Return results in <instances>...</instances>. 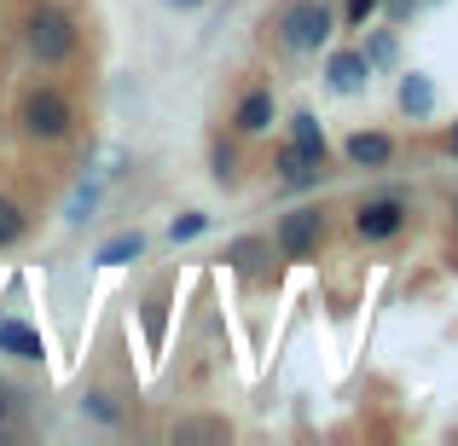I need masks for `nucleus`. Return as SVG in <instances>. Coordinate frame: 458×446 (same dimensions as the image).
Returning <instances> with one entry per match:
<instances>
[{
	"label": "nucleus",
	"instance_id": "nucleus-1",
	"mask_svg": "<svg viewBox=\"0 0 458 446\" xmlns=\"http://www.w3.org/2000/svg\"><path fill=\"white\" fill-rule=\"evenodd\" d=\"M23 46H30L35 64H64V58L76 53V18L47 6V0H35V6L23 12Z\"/></svg>",
	"mask_w": 458,
	"mask_h": 446
},
{
	"label": "nucleus",
	"instance_id": "nucleus-2",
	"mask_svg": "<svg viewBox=\"0 0 458 446\" xmlns=\"http://www.w3.org/2000/svg\"><path fill=\"white\" fill-rule=\"evenodd\" d=\"M273 29H279L284 53H319V46L331 41V6H325V0H291Z\"/></svg>",
	"mask_w": 458,
	"mask_h": 446
},
{
	"label": "nucleus",
	"instance_id": "nucleus-3",
	"mask_svg": "<svg viewBox=\"0 0 458 446\" xmlns=\"http://www.w3.org/2000/svg\"><path fill=\"white\" fill-rule=\"evenodd\" d=\"M70 99L58 88H35L30 99H23V134L30 139H41V146H53V139H64L70 134Z\"/></svg>",
	"mask_w": 458,
	"mask_h": 446
},
{
	"label": "nucleus",
	"instance_id": "nucleus-4",
	"mask_svg": "<svg viewBox=\"0 0 458 446\" xmlns=\"http://www.w3.org/2000/svg\"><path fill=\"white\" fill-rule=\"evenodd\" d=\"M319 238H325V215L319 209H291L279 221V232H273V244H279L284 261H308L313 249H319Z\"/></svg>",
	"mask_w": 458,
	"mask_h": 446
},
{
	"label": "nucleus",
	"instance_id": "nucleus-5",
	"mask_svg": "<svg viewBox=\"0 0 458 446\" xmlns=\"http://www.w3.org/2000/svg\"><path fill=\"white\" fill-rule=\"evenodd\" d=\"M406 226V203L401 198H371L354 209V232L366 238V244H383V238H394Z\"/></svg>",
	"mask_w": 458,
	"mask_h": 446
},
{
	"label": "nucleus",
	"instance_id": "nucleus-6",
	"mask_svg": "<svg viewBox=\"0 0 458 446\" xmlns=\"http://www.w3.org/2000/svg\"><path fill=\"white\" fill-rule=\"evenodd\" d=\"M325 81H331L336 93H360L371 81V58L360 53V46H348V53H331V64H325Z\"/></svg>",
	"mask_w": 458,
	"mask_h": 446
},
{
	"label": "nucleus",
	"instance_id": "nucleus-7",
	"mask_svg": "<svg viewBox=\"0 0 458 446\" xmlns=\"http://www.w3.org/2000/svg\"><path fill=\"white\" fill-rule=\"evenodd\" d=\"M279 180L284 186H319L325 180V156H313L302 146H284L279 151Z\"/></svg>",
	"mask_w": 458,
	"mask_h": 446
},
{
	"label": "nucleus",
	"instance_id": "nucleus-8",
	"mask_svg": "<svg viewBox=\"0 0 458 446\" xmlns=\"http://www.w3.org/2000/svg\"><path fill=\"white\" fill-rule=\"evenodd\" d=\"M233 128H238V134H267V128H273V93L250 88L244 99H238V111H233Z\"/></svg>",
	"mask_w": 458,
	"mask_h": 446
},
{
	"label": "nucleus",
	"instance_id": "nucleus-9",
	"mask_svg": "<svg viewBox=\"0 0 458 446\" xmlns=\"http://www.w3.org/2000/svg\"><path fill=\"white\" fill-rule=\"evenodd\" d=\"M0 354H12V359H41L47 342H41V331H30L23 319H6V324H0Z\"/></svg>",
	"mask_w": 458,
	"mask_h": 446
},
{
	"label": "nucleus",
	"instance_id": "nucleus-10",
	"mask_svg": "<svg viewBox=\"0 0 458 446\" xmlns=\"http://www.w3.org/2000/svg\"><path fill=\"white\" fill-rule=\"evenodd\" d=\"M343 151H348V163H354V168H383L394 156V139L389 134H354Z\"/></svg>",
	"mask_w": 458,
	"mask_h": 446
},
{
	"label": "nucleus",
	"instance_id": "nucleus-11",
	"mask_svg": "<svg viewBox=\"0 0 458 446\" xmlns=\"http://www.w3.org/2000/svg\"><path fill=\"white\" fill-rule=\"evenodd\" d=\"M401 111L412 116V122H424V116L436 111V81L418 76V70H412V76H401Z\"/></svg>",
	"mask_w": 458,
	"mask_h": 446
},
{
	"label": "nucleus",
	"instance_id": "nucleus-12",
	"mask_svg": "<svg viewBox=\"0 0 458 446\" xmlns=\"http://www.w3.org/2000/svg\"><path fill=\"white\" fill-rule=\"evenodd\" d=\"M140 249H146V232H116V238H111V244H105L93 261H99V267H123V261H134Z\"/></svg>",
	"mask_w": 458,
	"mask_h": 446
},
{
	"label": "nucleus",
	"instance_id": "nucleus-13",
	"mask_svg": "<svg viewBox=\"0 0 458 446\" xmlns=\"http://www.w3.org/2000/svg\"><path fill=\"white\" fill-rule=\"evenodd\" d=\"M291 146L325 156V128H319V116H313V111H296V116H291Z\"/></svg>",
	"mask_w": 458,
	"mask_h": 446
},
{
	"label": "nucleus",
	"instance_id": "nucleus-14",
	"mask_svg": "<svg viewBox=\"0 0 458 446\" xmlns=\"http://www.w3.org/2000/svg\"><path fill=\"white\" fill-rule=\"evenodd\" d=\"M23 232H30V215H23L12 198H0V249L23 244Z\"/></svg>",
	"mask_w": 458,
	"mask_h": 446
},
{
	"label": "nucleus",
	"instance_id": "nucleus-15",
	"mask_svg": "<svg viewBox=\"0 0 458 446\" xmlns=\"http://www.w3.org/2000/svg\"><path fill=\"white\" fill-rule=\"evenodd\" d=\"M198 232H209V215H198V209L174 215V226H168V238H174V244H186V238H198Z\"/></svg>",
	"mask_w": 458,
	"mask_h": 446
},
{
	"label": "nucleus",
	"instance_id": "nucleus-16",
	"mask_svg": "<svg viewBox=\"0 0 458 446\" xmlns=\"http://www.w3.org/2000/svg\"><path fill=\"white\" fill-rule=\"evenodd\" d=\"M93 209H99V186H93V180H88V186H81L76 198H70V221H88Z\"/></svg>",
	"mask_w": 458,
	"mask_h": 446
},
{
	"label": "nucleus",
	"instance_id": "nucleus-17",
	"mask_svg": "<svg viewBox=\"0 0 458 446\" xmlns=\"http://www.w3.org/2000/svg\"><path fill=\"white\" fill-rule=\"evenodd\" d=\"M81 412H93L99 424H116V417H123V412L111 406V394H88V400H81Z\"/></svg>",
	"mask_w": 458,
	"mask_h": 446
},
{
	"label": "nucleus",
	"instance_id": "nucleus-18",
	"mask_svg": "<svg viewBox=\"0 0 458 446\" xmlns=\"http://www.w3.org/2000/svg\"><path fill=\"white\" fill-rule=\"evenodd\" d=\"M360 53H366L371 64H389V58H394V35H377V41H371V46H360Z\"/></svg>",
	"mask_w": 458,
	"mask_h": 446
},
{
	"label": "nucleus",
	"instance_id": "nucleus-19",
	"mask_svg": "<svg viewBox=\"0 0 458 446\" xmlns=\"http://www.w3.org/2000/svg\"><path fill=\"white\" fill-rule=\"evenodd\" d=\"M238 174V156H233V146H215V180H233Z\"/></svg>",
	"mask_w": 458,
	"mask_h": 446
},
{
	"label": "nucleus",
	"instance_id": "nucleus-20",
	"mask_svg": "<svg viewBox=\"0 0 458 446\" xmlns=\"http://www.w3.org/2000/svg\"><path fill=\"white\" fill-rule=\"evenodd\" d=\"M383 6V0H348V23H354V29H360V23H366L371 18V12H377Z\"/></svg>",
	"mask_w": 458,
	"mask_h": 446
},
{
	"label": "nucleus",
	"instance_id": "nucleus-21",
	"mask_svg": "<svg viewBox=\"0 0 458 446\" xmlns=\"http://www.w3.org/2000/svg\"><path fill=\"white\" fill-rule=\"evenodd\" d=\"M6 412H12V400H6V389H0V424H6Z\"/></svg>",
	"mask_w": 458,
	"mask_h": 446
},
{
	"label": "nucleus",
	"instance_id": "nucleus-22",
	"mask_svg": "<svg viewBox=\"0 0 458 446\" xmlns=\"http://www.w3.org/2000/svg\"><path fill=\"white\" fill-rule=\"evenodd\" d=\"M447 151H453V156H458V122H453V134H447Z\"/></svg>",
	"mask_w": 458,
	"mask_h": 446
},
{
	"label": "nucleus",
	"instance_id": "nucleus-23",
	"mask_svg": "<svg viewBox=\"0 0 458 446\" xmlns=\"http://www.w3.org/2000/svg\"><path fill=\"white\" fill-rule=\"evenodd\" d=\"M168 6H203V0H168Z\"/></svg>",
	"mask_w": 458,
	"mask_h": 446
},
{
	"label": "nucleus",
	"instance_id": "nucleus-24",
	"mask_svg": "<svg viewBox=\"0 0 458 446\" xmlns=\"http://www.w3.org/2000/svg\"><path fill=\"white\" fill-rule=\"evenodd\" d=\"M453 226H458V203H453Z\"/></svg>",
	"mask_w": 458,
	"mask_h": 446
}]
</instances>
